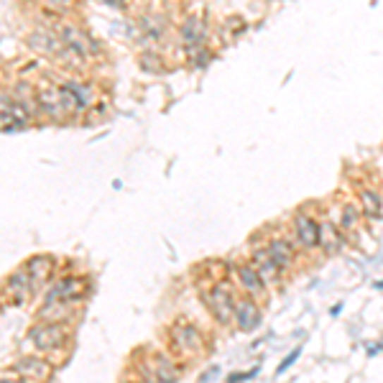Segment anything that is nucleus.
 <instances>
[{
    "instance_id": "obj_1",
    "label": "nucleus",
    "mask_w": 383,
    "mask_h": 383,
    "mask_svg": "<svg viewBox=\"0 0 383 383\" xmlns=\"http://www.w3.org/2000/svg\"><path fill=\"white\" fill-rule=\"evenodd\" d=\"M26 345L31 353H39L47 360L61 368L72 355L74 345V327L67 324H54V322H31L26 329Z\"/></svg>"
},
{
    "instance_id": "obj_2",
    "label": "nucleus",
    "mask_w": 383,
    "mask_h": 383,
    "mask_svg": "<svg viewBox=\"0 0 383 383\" xmlns=\"http://www.w3.org/2000/svg\"><path fill=\"white\" fill-rule=\"evenodd\" d=\"M56 85H59V100H61V110L67 115V123L87 121L95 105L100 102L97 82L85 77V74H67V77L56 80Z\"/></svg>"
},
{
    "instance_id": "obj_3",
    "label": "nucleus",
    "mask_w": 383,
    "mask_h": 383,
    "mask_svg": "<svg viewBox=\"0 0 383 383\" xmlns=\"http://www.w3.org/2000/svg\"><path fill=\"white\" fill-rule=\"evenodd\" d=\"M166 348L176 360L189 363V360H197V358H202L207 353L209 337L202 329V324H197L195 320L176 317L166 329Z\"/></svg>"
},
{
    "instance_id": "obj_4",
    "label": "nucleus",
    "mask_w": 383,
    "mask_h": 383,
    "mask_svg": "<svg viewBox=\"0 0 383 383\" xmlns=\"http://www.w3.org/2000/svg\"><path fill=\"white\" fill-rule=\"evenodd\" d=\"M54 31H56V36H59L61 47L67 49L69 54H72L74 59L80 61L82 67H87L90 61L102 59V56H105L102 41L95 39V36L90 34L87 28L82 26L80 20H74V18L61 20V23L54 28Z\"/></svg>"
},
{
    "instance_id": "obj_5",
    "label": "nucleus",
    "mask_w": 383,
    "mask_h": 383,
    "mask_svg": "<svg viewBox=\"0 0 383 383\" xmlns=\"http://www.w3.org/2000/svg\"><path fill=\"white\" fill-rule=\"evenodd\" d=\"M90 296H92V279L87 274H82V271H61L54 281L44 289L41 302H64L85 307Z\"/></svg>"
},
{
    "instance_id": "obj_6",
    "label": "nucleus",
    "mask_w": 383,
    "mask_h": 383,
    "mask_svg": "<svg viewBox=\"0 0 383 383\" xmlns=\"http://www.w3.org/2000/svg\"><path fill=\"white\" fill-rule=\"evenodd\" d=\"M236 284H230L228 279H217V281H207L202 286V302L207 307L209 317L215 320L220 327H233V317H236V302H238Z\"/></svg>"
},
{
    "instance_id": "obj_7",
    "label": "nucleus",
    "mask_w": 383,
    "mask_h": 383,
    "mask_svg": "<svg viewBox=\"0 0 383 383\" xmlns=\"http://www.w3.org/2000/svg\"><path fill=\"white\" fill-rule=\"evenodd\" d=\"M39 121L34 100H23L13 90H0V130H26Z\"/></svg>"
},
{
    "instance_id": "obj_8",
    "label": "nucleus",
    "mask_w": 383,
    "mask_h": 383,
    "mask_svg": "<svg viewBox=\"0 0 383 383\" xmlns=\"http://www.w3.org/2000/svg\"><path fill=\"white\" fill-rule=\"evenodd\" d=\"M258 238H261L263 248L269 250V255L274 258V263L279 266V271H281L284 276L294 274L296 266H299L302 250L296 248V243L291 241V236H286V233H274V230H263V233H258Z\"/></svg>"
},
{
    "instance_id": "obj_9",
    "label": "nucleus",
    "mask_w": 383,
    "mask_h": 383,
    "mask_svg": "<svg viewBox=\"0 0 383 383\" xmlns=\"http://www.w3.org/2000/svg\"><path fill=\"white\" fill-rule=\"evenodd\" d=\"M230 274H233V284H236V289L241 296H250V299H255V302H261V304L269 302L271 286L263 281V276L258 274V269H255L248 258H241V261L230 263Z\"/></svg>"
},
{
    "instance_id": "obj_10",
    "label": "nucleus",
    "mask_w": 383,
    "mask_h": 383,
    "mask_svg": "<svg viewBox=\"0 0 383 383\" xmlns=\"http://www.w3.org/2000/svg\"><path fill=\"white\" fill-rule=\"evenodd\" d=\"M289 236L296 243V248L304 253L320 250V217L312 215V209L299 207L289 217Z\"/></svg>"
},
{
    "instance_id": "obj_11",
    "label": "nucleus",
    "mask_w": 383,
    "mask_h": 383,
    "mask_svg": "<svg viewBox=\"0 0 383 383\" xmlns=\"http://www.w3.org/2000/svg\"><path fill=\"white\" fill-rule=\"evenodd\" d=\"M36 92H34V105H36V115L39 121H49V123H67V115L61 110V100H59V85L51 77H41L34 80Z\"/></svg>"
},
{
    "instance_id": "obj_12",
    "label": "nucleus",
    "mask_w": 383,
    "mask_h": 383,
    "mask_svg": "<svg viewBox=\"0 0 383 383\" xmlns=\"http://www.w3.org/2000/svg\"><path fill=\"white\" fill-rule=\"evenodd\" d=\"M8 370H13L16 376H20L26 383H51L59 368L44 355H39V353L26 350V353H18L11 360V368Z\"/></svg>"
},
{
    "instance_id": "obj_13",
    "label": "nucleus",
    "mask_w": 383,
    "mask_h": 383,
    "mask_svg": "<svg viewBox=\"0 0 383 383\" xmlns=\"http://www.w3.org/2000/svg\"><path fill=\"white\" fill-rule=\"evenodd\" d=\"M135 28L143 41V49H156L154 44H166L171 34V18L164 11H141L135 16Z\"/></svg>"
},
{
    "instance_id": "obj_14",
    "label": "nucleus",
    "mask_w": 383,
    "mask_h": 383,
    "mask_svg": "<svg viewBox=\"0 0 383 383\" xmlns=\"http://www.w3.org/2000/svg\"><path fill=\"white\" fill-rule=\"evenodd\" d=\"M20 266L26 269L28 279H31V286H34V294L39 296L44 294V289L61 274L59 271L61 261L54 253H34V255H28Z\"/></svg>"
},
{
    "instance_id": "obj_15",
    "label": "nucleus",
    "mask_w": 383,
    "mask_h": 383,
    "mask_svg": "<svg viewBox=\"0 0 383 383\" xmlns=\"http://www.w3.org/2000/svg\"><path fill=\"white\" fill-rule=\"evenodd\" d=\"M34 286H31V279H28L26 269L18 266L16 271L0 281V302L6 307H23L28 299H34Z\"/></svg>"
},
{
    "instance_id": "obj_16",
    "label": "nucleus",
    "mask_w": 383,
    "mask_h": 383,
    "mask_svg": "<svg viewBox=\"0 0 383 383\" xmlns=\"http://www.w3.org/2000/svg\"><path fill=\"white\" fill-rule=\"evenodd\" d=\"M176 41H179V49L189 51V49L202 47V44H209V20L207 16L202 13H187L179 26H176Z\"/></svg>"
},
{
    "instance_id": "obj_17",
    "label": "nucleus",
    "mask_w": 383,
    "mask_h": 383,
    "mask_svg": "<svg viewBox=\"0 0 383 383\" xmlns=\"http://www.w3.org/2000/svg\"><path fill=\"white\" fill-rule=\"evenodd\" d=\"M261 324H263V304L250 299V296H238L236 317H233L236 332H241V335H253Z\"/></svg>"
},
{
    "instance_id": "obj_18",
    "label": "nucleus",
    "mask_w": 383,
    "mask_h": 383,
    "mask_svg": "<svg viewBox=\"0 0 383 383\" xmlns=\"http://www.w3.org/2000/svg\"><path fill=\"white\" fill-rule=\"evenodd\" d=\"M26 47L34 51V54L39 56H47V59H59L61 51H64V47H61V41L59 36H56L54 28H49V26H36L31 28L26 34Z\"/></svg>"
},
{
    "instance_id": "obj_19",
    "label": "nucleus",
    "mask_w": 383,
    "mask_h": 383,
    "mask_svg": "<svg viewBox=\"0 0 383 383\" xmlns=\"http://www.w3.org/2000/svg\"><path fill=\"white\" fill-rule=\"evenodd\" d=\"M245 258H248L255 269H258V274L263 276V281L269 284V286H279V284H284L286 276L279 271V266L274 263V258L269 255V250L263 248V243L258 236L250 238V248H248V255H245Z\"/></svg>"
},
{
    "instance_id": "obj_20",
    "label": "nucleus",
    "mask_w": 383,
    "mask_h": 383,
    "mask_svg": "<svg viewBox=\"0 0 383 383\" xmlns=\"http://www.w3.org/2000/svg\"><path fill=\"white\" fill-rule=\"evenodd\" d=\"M85 307H77V304H64V302H41L39 310H36V322H54V324H67L74 327L80 322Z\"/></svg>"
},
{
    "instance_id": "obj_21",
    "label": "nucleus",
    "mask_w": 383,
    "mask_h": 383,
    "mask_svg": "<svg viewBox=\"0 0 383 383\" xmlns=\"http://www.w3.org/2000/svg\"><path fill=\"white\" fill-rule=\"evenodd\" d=\"M143 358H146L148 368H151V373L159 383H176L182 376V363L169 350H151Z\"/></svg>"
},
{
    "instance_id": "obj_22",
    "label": "nucleus",
    "mask_w": 383,
    "mask_h": 383,
    "mask_svg": "<svg viewBox=\"0 0 383 383\" xmlns=\"http://www.w3.org/2000/svg\"><path fill=\"white\" fill-rule=\"evenodd\" d=\"M355 205L360 207L363 217H368V220H378V217H383V195L376 187H368V184L358 187L355 189Z\"/></svg>"
},
{
    "instance_id": "obj_23",
    "label": "nucleus",
    "mask_w": 383,
    "mask_h": 383,
    "mask_svg": "<svg viewBox=\"0 0 383 383\" xmlns=\"http://www.w3.org/2000/svg\"><path fill=\"white\" fill-rule=\"evenodd\" d=\"M343 243H345V233L337 228V222L322 217L320 220V250L322 253H337V250L343 248Z\"/></svg>"
},
{
    "instance_id": "obj_24",
    "label": "nucleus",
    "mask_w": 383,
    "mask_h": 383,
    "mask_svg": "<svg viewBox=\"0 0 383 383\" xmlns=\"http://www.w3.org/2000/svg\"><path fill=\"white\" fill-rule=\"evenodd\" d=\"M360 222H363V212H360V207H358L355 202H345L343 207H340L337 228L343 230L345 236H353V233L360 228Z\"/></svg>"
},
{
    "instance_id": "obj_25",
    "label": "nucleus",
    "mask_w": 383,
    "mask_h": 383,
    "mask_svg": "<svg viewBox=\"0 0 383 383\" xmlns=\"http://www.w3.org/2000/svg\"><path fill=\"white\" fill-rule=\"evenodd\" d=\"M184 56H187V64L192 69H207L212 64V59H215V49L209 47V44H202V47L184 51Z\"/></svg>"
},
{
    "instance_id": "obj_26",
    "label": "nucleus",
    "mask_w": 383,
    "mask_h": 383,
    "mask_svg": "<svg viewBox=\"0 0 383 383\" xmlns=\"http://www.w3.org/2000/svg\"><path fill=\"white\" fill-rule=\"evenodd\" d=\"M138 64H141L143 72L148 74H162L164 64H166V59H164V54H159V49H141V54H138Z\"/></svg>"
},
{
    "instance_id": "obj_27",
    "label": "nucleus",
    "mask_w": 383,
    "mask_h": 383,
    "mask_svg": "<svg viewBox=\"0 0 383 383\" xmlns=\"http://www.w3.org/2000/svg\"><path fill=\"white\" fill-rule=\"evenodd\" d=\"M261 373V365H253L250 370H245V373H241V370H233V373H228L225 376V383H245V381H253L255 376Z\"/></svg>"
},
{
    "instance_id": "obj_28",
    "label": "nucleus",
    "mask_w": 383,
    "mask_h": 383,
    "mask_svg": "<svg viewBox=\"0 0 383 383\" xmlns=\"http://www.w3.org/2000/svg\"><path fill=\"white\" fill-rule=\"evenodd\" d=\"M299 355H302V348H294V350H291L289 355L284 358L281 363H279V368H276V376H284V373H286V370H289L291 365H294L296 360H299Z\"/></svg>"
},
{
    "instance_id": "obj_29",
    "label": "nucleus",
    "mask_w": 383,
    "mask_h": 383,
    "mask_svg": "<svg viewBox=\"0 0 383 383\" xmlns=\"http://www.w3.org/2000/svg\"><path fill=\"white\" fill-rule=\"evenodd\" d=\"M220 373H222V368H220V365H209V368H207V373H202V376L197 378V383H209V381H212V378H217V376H220Z\"/></svg>"
},
{
    "instance_id": "obj_30",
    "label": "nucleus",
    "mask_w": 383,
    "mask_h": 383,
    "mask_svg": "<svg viewBox=\"0 0 383 383\" xmlns=\"http://www.w3.org/2000/svg\"><path fill=\"white\" fill-rule=\"evenodd\" d=\"M0 383H26L20 376H16L13 370H3L0 373Z\"/></svg>"
},
{
    "instance_id": "obj_31",
    "label": "nucleus",
    "mask_w": 383,
    "mask_h": 383,
    "mask_svg": "<svg viewBox=\"0 0 383 383\" xmlns=\"http://www.w3.org/2000/svg\"><path fill=\"white\" fill-rule=\"evenodd\" d=\"M121 383H141L135 376H130V373H126V376L121 378Z\"/></svg>"
},
{
    "instance_id": "obj_32",
    "label": "nucleus",
    "mask_w": 383,
    "mask_h": 383,
    "mask_svg": "<svg viewBox=\"0 0 383 383\" xmlns=\"http://www.w3.org/2000/svg\"><path fill=\"white\" fill-rule=\"evenodd\" d=\"M340 310H343V304H335V307H332V310H329V315H332V317H337V315H340Z\"/></svg>"
},
{
    "instance_id": "obj_33",
    "label": "nucleus",
    "mask_w": 383,
    "mask_h": 383,
    "mask_svg": "<svg viewBox=\"0 0 383 383\" xmlns=\"http://www.w3.org/2000/svg\"><path fill=\"white\" fill-rule=\"evenodd\" d=\"M376 289H383V281H376Z\"/></svg>"
}]
</instances>
